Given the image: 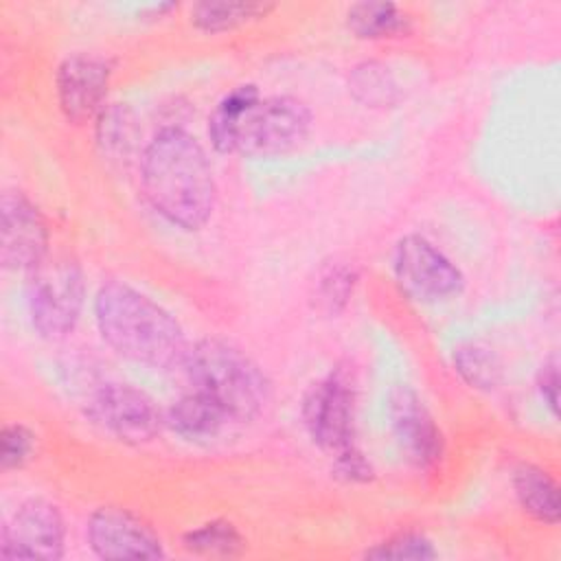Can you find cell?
<instances>
[{"instance_id": "obj_7", "label": "cell", "mask_w": 561, "mask_h": 561, "mask_svg": "<svg viewBox=\"0 0 561 561\" xmlns=\"http://www.w3.org/2000/svg\"><path fill=\"white\" fill-rule=\"evenodd\" d=\"M392 270L401 289L421 302L456 298L465 287L460 267L421 234H405L397 241Z\"/></svg>"}, {"instance_id": "obj_18", "label": "cell", "mask_w": 561, "mask_h": 561, "mask_svg": "<svg viewBox=\"0 0 561 561\" xmlns=\"http://www.w3.org/2000/svg\"><path fill=\"white\" fill-rule=\"evenodd\" d=\"M272 9L263 2H197L191 9V24L204 33H224L263 18Z\"/></svg>"}, {"instance_id": "obj_1", "label": "cell", "mask_w": 561, "mask_h": 561, "mask_svg": "<svg viewBox=\"0 0 561 561\" xmlns=\"http://www.w3.org/2000/svg\"><path fill=\"white\" fill-rule=\"evenodd\" d=\"M142 193L171 226L199 230L213 215L217 186L199 140L182 127L160 129L142 151Z\"/></svg>"}, {"instance_id": "obj_6", "label": "cell", "mask_w": 561, "mask_h": 561, "mask_svg": "<svg viewBox=\"0 0 561 561\" xmlns=\"http://www.w3.org/2000/svg\"><path fill=\"white\" fill-rule=\"evenodd\" d=\"M302 425L331 458L355 449V394L348 379L331 373L313 381L300 403Z\"/></svg>"}, {"instance_id": "obj_14", "label": "cell", "mask_w": 561, "mask_h": 561, "mask_svg": "<svg viewBox=\"0 0 561 561\" xmlns=\"http://www.w3.org/2000/svg\"><path fill=\"white\" fill-rule=\"evenodd\" d=\"M164 423L184 440L204 443L219 436L224 427L230 425L232 421L208 397L191 390L167 410Z\"/></svg>"}, {"instance_id": "obj_27", "label": "cell", "mask_w": 561, "mask_h": 561, "mask_svg": "<svg viewBox=\"0 0 561 561\" xmlns=\"http://www.w3.org/2000/svg\"><path fill=\"white\" fill-rule=\"evenodd\" d=\"M537 388L546 408L557 416L559 410V364L557 357H548L537 373Z\"/></svg>"}, {"instance_id": "obj_5", "label": "cell", "mask_w": 561, "mask_h": 561, "mask_svg": "<svg viewBox=\"0 0 561 561\" xmlns=\"http://www.w3.org/2000/svg\"><path fill=\"white\" fill-rule=\"evenodd\" d=\"M311 129V110L296 96H261L243 114L234 151L252 158L283 156L296 149Z\"/></svg>"}, {"instance_id": "obj_3", "label": "cell", "mask_w": 561, "mask_h": 561, "mask_svg": "<svg viewBox=\"0 0 561 561\" xmlns=\"http://www.w3.org/2000/svg\"><path fill=\"white\" fill-rule=\"evenodd\" d=\"M182 368L191 388L217 403L232 423L254 421L272 401L263 368L228 340H197L186 348Z\"/></svg>"}, {"instance_id": "obj_12", "label": "cell", "mask_w": 561, "mask_h": 561, "mask_svg": "<svg viewBox=\"0 0 561 561\" xmlns=\"http://www.w3.org/2000/svg\"><path fill=\"white\" fill-rule=\"evenodd\" d=\"M88 543L99 559H162L167 557L156 530L121 506H101L88 519Z\"/></svg>"}, {"instance_id": "obj_25", "label": "cell", "mask_w": 561, "mask_h": 561, "mask_svg": "<svg viewBox=\"0 0 561 561\" xmlns=\"http://www.w3.org/2000/svg\"><path fill=\"white\" fill-rule=\"evenodd\" d=\"M35 454V434L22 425L11 423L2 427L0 434V467L4 471L24 467Z\"/></svg>"}, {"instance_id": "obj_2", "label": "cell", "mask_w": 561, "mask_h": 561, "mask_svg": "<svg viewBox=\"0 0 561 561\" xmlns=\"http://www.w3.org/2000/svg\"><path fill=\"white\" fill-rule=\"evenodd\" d=\"M94 320L121 357L158 370L182 366L188 346L180 322L131 285L103 283L94 296Z\"/></svg>"}, {"instance_id": "obj_20", "label": "cell", "mask_w": 561, "mask_h": 561, "mask_svg": "<svg viewBox=\"0 0 561 561\" xmlns=\"http://www.w3.org/2000/svg\"><path fill=\"white\" fill-rule=\"evenodd\" d=\"M184 550L193 554H206V557H237L245 548V539L234 528V524L224 519L206 522L197 528H191L182 537Z\"/></svg>"}, {"instance_id": "obj_16", "label": "cell", "mask_w": 561, "mask_h": 561, "mask_svg": "<svg viewBox=\"0 0 561 561\" xmlns=\"http://www.w3.org/2000/svg\"><path fill=\"white\" fill-rule=\"evenodd\" d=\"M346 26L359 39H390L405 35L412 18L394 2H355L346 11Z\"/></svg>"}, {"instance_id": "obj_23", "label": "cell", "mask_w": 561, "mask_h": 561, "mask_svg": "<svg viewBox=\"0 0 561 561\" xmlns=\"http://www.w3.org/2000/svg\"><path fill=\"white\" fill-rule=\"evenodd\" d=\"M136 127L131 112L123 105H112L103 107L99 114V127H96V138L103 151L107 153H127L134 145Z\"/></svg>"}, {"instance_id": "obj_10", "label": "cell", "mask_w": 561, "mask_h": 561, "mask_svg": "<svg viewBox=\"0 0 561 561\" xmlns=\"http://www.w3.org/2000/svg\"><path fill=\"white\" fill-rule=\"evenodd\" d=\"M48 252V228L39 208L20 191L0 199V261L4 270H35Z\"/></svg>"}, {"instance_id": "obj_15", "label": "cell", "mask_w": 561, "mask_h": 561, "mask_svg": "<svg viewBox=\"0 0 561 561\" xmlns=\"http://www.w3.org/2000/svg\"><path fill=\"white\" fill-rule=\"evenodd\" d=\"M511 482L524 513L548 526H554L559 522V486L546 469L533 462H519L511 473Z\"/></svg>"}, {"instance_id": "obj_24", "label": "cell", "mask_w": 561, "mask_h": 561, "mask_svg": "<svg viewBox=\"0 0 561 561\" xmlns=\"http://www.w3.org/2000/svg\"><path fill=\"white\" fill-rule=\"evenodd\" d=\"M357 283V274L348 265H331L327 272H322L318 280V302L327 311H340L346 307L348 298L353 296Z\"/></svg>"}, {"instance_id": "obj_4", "label": "cell", "mask_w": 561, "mask_h": 561, "mask_svg": "<svg viewBox=\"0 0 561 561\" xmlns=\"http://www.w3.org/2000/svg\"><path fill=\"white\" fill-rule=\"evenodd\" d=\"M83 272L70 256H46L28 278V316L37 335L57 340L68 335L83 307Z\"/></svg>"}, {"instance_id": "obj_21", "label": "cell", "mask_w": 561, "mask_h": 561, "mask_svg": "<svg viewBox=\"0 0 561 561\" xmlns=\"http://www.w3.org/2000/svg\"><path fill=\"white\" fill-rule=\"evenodd\" d=\"M454 368L476 390L491 392L502 381V364L493 351L476 342L462 344L454 351Z\"/></svg>"}, {"instance_id": "obj_11", "label": "cell", "mask_w": 561, "mask_h": 561, "mask_svg": "<svg viewBox=\"0 0 561 561\" xmlns=\"http://www.w3.org/2000/svg\"><path fill=\"white\" fill-rule=\"evenodd\" d=\"M112 70V61L94 53H72L57 66L55 92L68 123L81 125L101 114Z\"/></svg>"}, {"instance_id": "obj_13", "label": "cell", "mask_w": 561, "mask_h": 561, "mask_svg": "<svg viewBox=\"0 0 561 561\" xmlns=\"http://www.w3.org/2000/svg\"><path fill=\"white\" fill-rule=\"evenodd\" d=\"M388 412L405 460L421 471L434 469L443 458L445 440L423 399L410 386H397L390 392Z\"/></svg>"}, {"instance_id": "obj_9", "label": "cell", "mask_w": 561, "mask_h": 561, "mask_svg": "<svg viewBox=\"0 0 561 561\" xmlns=\"http://www.w3.org/2000/svg\"><path fill=\"white\" fill-rule=\"evenodd\" d=\"M66 524L55 504L31 497L13 513L0 533V557L4 559H46L64 557Z\"/></svg>"}, {"instance_id": "obj_8", "label": "cell", "mask_w": 561, "mask_h": 561, "mask_svg": "<svg viewBox=\"0 0 561 561\" xmlns=\"http://www.w3.org/2000/svg\"><path fill=\"white\" fill-rule=\"evenodd\" d=\"M88 414L125 445L151 443L164 425L160 408L145 390L118 381L105 383L94 392Z\"/></svg>"}, {"instance_id": "obj_26", "label": "cell", "mask_w": 561, "mask_h": 561, "mask_svg": "<svg viewBox=\"0 0 561 561\" xmlns=\"http://www.w3.org/2000/svg\"><path fill=\"white\" fill-rule=\"evenodd\" d=\"M331 469L344 482H368V480H373V465L368 462V458L357 447L346 451V454H340V456L331 458Z\"/></svg>"}, {"instance_id": "obj_19", "label": "cell", "mask_w": 561, "mask_h": 561, "mask_svg": "<svg viewBox=\"0 0 561 561\" xmlns=\"http://www.w3.org/2000/svg\"><path fill=\"white\" fill-rule=\"evenodd\" d=\"M353 96L368 107L394 105L399 99V85L392 72L379 61H364L353 68L348 77Z\"/></svg>"}, {"instance_id": "obj_17", "label": "cell", "mask_w": 561, "mask_h": 561, "mask_svg": "<svg viewBox=\"0 0 561 561\" xmlns=\"http://www.w3.org/2000/svg\"><path fill=\"white\" fill-rule=\"evenodd\" d=\"M259 88L252 83H243L226 92L208 116V138L215 151L232 153L237 147V129L248 112V107L259 101Z\"/></svg>"}, {"instance_id": "obj_22", "label": "cell", "mask_w": 561, "mask_h": 561, "mask_svg": "<svg viewBox=\"0 0 561 561\" xmlns=\"http://www.w3.org/2000/svg\"><path fill=\"white\" fill-rule=\"evenodd\" d=\"M366 559H397V561H425L436 559L438 550L432 539L419 530H401L386 541L375 543L364 552Z\"/></svg>"}]
</instances>
